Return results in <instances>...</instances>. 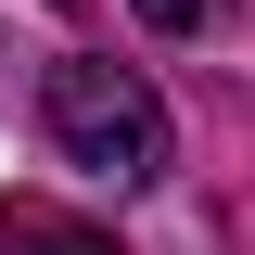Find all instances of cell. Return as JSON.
Here are the masks:
<instances>
[{
    "mask_svg": "<svg viewBox=\"0 0 255 255\" xmlns=\"http://www.w3.org/2000/svg\"><path fill=\"white\" fill-rule=\"evenodd\" d=\"M38 128H51L64 166H90V179H115V191L166 179V102H153V77H128V64H90V51L51 64Z\"/></svg>",
    "mask_w": 255,
    "mask_h": 255,
    "instance_id": "1",
    "label": "cell"
},
{
    "mask_svg": "<svg viewBox=\"0 0 255 255\" xmlns=\"http://www.w3.org/2000/svg\"><path fill=\"white\" fill-rule=\"evenodd\" d=\"M0 255H115L90 217H51V204H0Z\"/></svg>",
    "mask_w": 255,
    "mask_h": 255,
    "instance_id": "2",
    "label": "cell"
},
{
    "mask_svg": "<svg viewBox=\"0 0 255 255\" xmlns=\"http://www.w3.org/2000/svg\"><path fill=\"white\" fill-rule=\"evenodd\" d=\"M51 13H77V0H51Z\"/></svg>",
    "mask_w": 255,
    "mask_h": 255,
    "instance_id": "4",
    "label": "cell"
},
{
    "mask_svg": "<svg viewBox=\"0 0 255 255\" xmlns=\"http://www.w3.org/2000/svg\"><path fill=\"white\" fill-rule=\"evenodd\" d=\"M204 13H217V0H140V26H153V38H191Z\"/></svg>",
    "mask_w": 255,
    "mask_h": 255,
    "instance_id": "3",
    "label": "cell"
}]
</instances>
